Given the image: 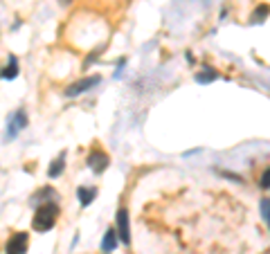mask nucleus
<instances>
[{"mask_svg":"<svg viewBox=\"0 0 270 254\" xmlns=\"http://www.w3.org/2000/svg\"><path fill=\"white\" fill-rule=\"evenodd\" d=\"M268 14H270L268 7H259V9H256L254 14H252V23H259V20H264Z\"/></svg>","mask_w":270,"mask_h":254,"instance_id":"13","label":"nucleus"},{"mask_svg":"<svg viewBox=\"0 0 270 254\" xmlns=\"http://www.w3.org/2000/svg\"><path fill=\"white\" fill-rule=\"evenodd\" d=\"M216 79H218V72H216L214 68H205L202 72L196 74V81L198 83H212V81H216Z\"/></svg>","mask_w":270,"mask_h":254,"instance_id":"9","label":"nucleus"},{"mask_svg":"<svg viewBox=\"0 0 270 254\" xmlns=\"http://www.w3.org/2000/svg\"><path fill=\"white\" fill-rule=\"evenodd\" d=\"M115 248H117V234H115V230H108L106 234H104L102 250H104V252H112Z\"/></svg>","mask_w":270,"mask_h":254,"instance_id":"8","label":"nucleus"},{"mask_svg":"<svg viewBox=\"0 0 270 254\" xmlns=\"http://www.w3.org/2000/svg\"><path fill=\"white\" fill-rule=\"evenodd\" d=\"M99 81H102L99 77H86V79H81V81L72 83V86L66 90V95L68 97H76V95H81V92H88L90 88H94Z\"/></svg>","mask_w":270,"mask_h":254,"instance_id":"4","label":"nucleus"},{"mask_svg":"<svg viewBox=\"0 0 270 254\" xmlns=\"http://www.w3.org/2000/svg\"><path fill=\"white\" fill-rule=\"evenodd\" d=\"M56 216H58V207H56V205H54V203H45L43 207L36 209L32 225H34L36 232H48V230H52V227H54Z\"/></svg>","mask_w":270,"mask_h":254,"instance_id":"1","label":"nucleus"},{"mask_svg":"<svg viewBox=\"0 0 270 254\" xmlns=\"http://www.w3.org/2000/svg\"><path fill=\"white\" fill-rule=\"evenodd\" d=\"M259 187H261V189H270V167L266 169V171H264V176H261Z\"/></svg>","mask_w":270,"mask_h":254,"instance_id":"14","label":"nucleus"},{"mask_svg":"<svg viewBox=\"0 0 270 254\" xmlns=\"http://www.w3.org/2000/svg\"><path fill=\"white\" fill-rule=\"evenodd\" d=\"M25 126H27V115H25V110H16V113H14V117L9 119L7 137H9V140H14V137H16Z\"/></svg>","mask_w":270,"mask_h":254,"instance_id":"3","label":"nucleus"},{"mask_svg":"<svg viewBox=\"0 0 270 254\" xmlns=\"http://www.w3.org/2000/svg\"><path fill=\"white\" fill-rule=\"evenodd\" d=\"M27 248H30V236L25 234V232H18V234H14L12 239L7 241V252L4 254H25Z\"/></svg>","mask_w":270,"mask_h":254,"instance_id":"2","label":"nucleus"},{"mask_svg":"<svg viewBox=\"0 0 270 254\" xmlns=\"http://www.w3.org/2000/svg\"><path fill=\"white\" fill-rule=\"evenodd\" d=\"M16 74H18V63H16V59L12 56V59H9V65H7V68H2L0 77H2V79H14Z\"/></svg>","mask_w":270,"mask_h":254,"instance_id":"11","label":"nucleus"},{"mask_svg":"<svg viewBox=\"0 0 270 254\" xmlns=\"http://www.w3.org/2000/svg\"><path fill=\"white\" fill-rule=\"evenodd\" d=\"M88 167L92 169L94 173L106 171V167H108V155L102 153V151H92V153L88 155Z\"/></svg>","mask_w":270,"mask_h":254,"instance_id":"6","label":"nucleus"},{"mask_svg":"<svg viewBox=\"0 0 270 254\" xmlns=\"http://www.w3.org/2000/svg\"><path fill=\"white\" fill-rule=\"evenodd\" d=\"M63 2H70V0H63Z\"/></svg>","mask_w":270,"mask_h":254,"instance_id":"15","label":"nucleus"},{"mask_svg":"<svg viewBox=\"0 0 270 254\" xmlns=\"http://www.w3.org/2000/svg\"><path fill=\"white\" fill-rule=\"evenodd\" d=\"M63 167H66V153H61L56 160L52 162V167H50V178H56L63 173Z\"/></svg>","mask_w":270,"mask_h":254,"instance_id":"10","label":"nucleus"},{"mask_svg":"<svg viewBox=\"0 0 270 254\" xmlns=\"http://www.w3.org/2000/svg\"><path fill=\"white\" fill-rule=\"evenodd\" d=\"M261 216H264V221L268 223V227H270V198L261 200Z\"/></svg>","mask_w":270,"mask_h":254,"instance_id":"12","label":"nucleus"},{"mask_svg":"<svg viewBox=\"0 0 270 254\" xmlns=\"http://www.w3.org/2000/svg\"><path fill=\"white\" fill-rule=\"evenodd\" d=\"M94 196H97V189H92V187H79V191H76V198H79V203L84 207H88L92 203Z\"/></svg>","mask_w":270,"mask_h":254,"instance_id":"7","label":"nucleus"},{"mask_svg":"<svg viewBox=\"0 0 270 254\" xmlns=\"http://www.w3.org/2000/svg\"><path fill=\"white\" fill-rule=\"evenodd\" d=\"M117 234H120L122 243L128 245L130 243V227H128V212L120 209L117 212Z\"/></svg>","mask_w":270,"mask_h":254,"instance_id":"5","label":"nucleus"}]
</instances>
